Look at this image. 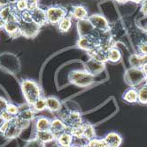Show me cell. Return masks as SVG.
Here are the masks:
<instances>
[{"instance_id":"12","label":"cell","mask_w":147,"mask_h":147,"mask_svg":"<svg viewBox=\"0 0 147 147\" xmlns=\"http://www.w3.org/2000/svg\"><path fill=\"white\" fill-rule=\"evenodd\" d=\"M19 107H20V113L17 117L30 122L36 119V115L37 113L33 109L32 106L28 105L27 102L22 105H19Z\"/></svg>"},{"instance_id":"9","label":"cell","mask_w":147,"mask_h":147,"mask_svg":"<svg viewBox=\"0 0 147 147\" xmlns=\"http://www.w3.org/2000/svg\"><path fill=\"white\" fill-rule=\"evenodd\" d=\"M20 12L15 8L14 5H4L1 13H0V18H1L5 22H13V20H20Z\"/></svg>"},{"instance_id":"1","label":"cell","mask_w":147,"mask_h":147,"mask_svg":"<svg viewBox=\"0 0 147 147\" xmlns=\"http://www.w3.org/2000/svg\"><path fill=\"white\" fill-rule=\"evenodd\" d=\"M20 89L23 94L25 101L33 106V104L41 97H43V92L40 85L36 82L31 79H25L20 82Z\"/></svg>"},{"instance_id":"42","label":"cell","mask_w":147,"mask_h":147,"mask_svg":"<svg viewBox=\"0 0 147 147\" xmlns=\"http://www.w3.org/2000/svg\"><path fill=\"white\" fill-rule=\"evenodd\" d=\"M0 5H9V2H8V0H0Z\"/></svg>"},{"instance_id":"23","label":"cell","mask_w":147,"mask_h":147,"mask_svg":"<svg viewBox=\"0 0 147 147\" xmlns=\"http://www.w3.org/2000/svg\"><path fill=\"white\" fill-rule=\"evenodd\" d=\"M59 30L61 33H67L71 29L72 26H73V19L72 17L67 14L66 15L64 18H63L60 22L57 24Z\"/></svg>"},{"instance_id":"25","label":"cell","mask_w":147,"mask_h":147,"mask_svg":"<svg viewBox=\"0 0 147 147\" xmlns=\"http://www.w3.org/2000/svg\"><path fill=\"white\" fill-rule=\"evenodd\" d=\"M122 59V54L121 51L115 46V47H113L111 48L109 51H108V62H111V63H119Z\"/></svg>"},{"instance_id":"3","label":"cell","mask_w":147,"mask_h":147,"mask_svg":"<svg viewBox=\"0 0 147 147\" xmlns=\"http://www.w3.org/2000/svg\"><path fill=\"white\" fill-rule=\"evenodd\" d=\"M146 76L142 68L129 67L125 71L124 81L129 87H138L144 82Z\"/></svg>"},{"instance_id":"26","label":"cell","mask_w":147,"mask_h":147,"mask_svg":"<svg viewBox=\"0 0 147 147\" xmlns=\"http://www.w3.org/2000/svg\"><path fill=\"white\" fill-rule=\"evenodd\" d=\"M60 146L61 147H70L73 144V140H74V136L73 135L67 130L64 134H62L57 138Z\"/></svg>"},{"instance_id":"2","label":"cell","mask_w":147,"mask_h":147,"mask_svg":"<svg viewBox=\"0 0 147 147\" xmlns=\"http://www.w3.org/2000/svg\"><path fill=\"white\" fill-rule=\"evenodd\" d=\"M67 79L71 84L80 88H86L95 82V76L90 75L86 70L81 69L72 70L68 74Z\"/></svg>"},{"instance_id":"37","label":"cell","mask_w":147,"mask_h":147,"mask_svg":"<svg viewBox=\"0 0 147 147\" xmlns=\"http://www.w3.org/2000/svg\"><path fill=\"white\" fill-rule=\"evenodd\" d=\"M44 147H61L58 139L57 138H53L52 140H50L46 143L44 144Z\"/></svg>"},{"instance_id":"34","label":"cell","mask_w":147,"mask_h":147,"mask_svg":"<svg viewBox=\"0 0 147 147\" xmlns=\"http://www.w3.org/2000/svg\"><path fill=\"white\" fill-rule=\"evenodd\" d=\"M138 53L141 55H147V41L142 40L138 45Z\"/></svg>"},{"instance_id":"5","label":"cell","mask_w":147,"mask_h":147,"mask_svg":"<svg viewBox=\"0 0 147 147\" xmlns=\"http://www.w3.org/2000/svg\"><path fill=\"white\" fill-rule=\"evenodd\" d=\"M76 46L79 49L83 50L87 52H90L93 50H95L96 48L99 47L98 32L97 31V33L94 35L79 36L76 42Z\"/></svg>"},{"instance_id":"10","label":"cell","mask_w":147,"mask_h":147,"mask_svg":"<svg viewBox=\"0 0 147 147\" xmlns=\"http://www.w3.org/2000/svg\"><path fill=\"white\" fill-rule=\"evenodd\" d=\"M106 69V63L97 61L93 59H88L84 64V70H86L90 75L97 76L102 74Z\"/></svg>"},{"instance_id":"22","label":"cell","mask_w":147,"mask_h":147,"mask_svg":"<svg viewBox=\"0 0 147 147\" xmlns=\"http://www.w3.org/2000/svg\"><path fill=\"white\" fill-rule=\"evenodd\" d=\"M51 120L45 116H39L36 119L35 131H45L50 130Z\"/></svg>"},{"instance_id":"6","label":"cell","mask_w":147,"mask_h":147,"mask_svg":"<svg viewBox=\"0 0 147 147\" xmlns=\"http://www.w3.org/2000/svg\"><path fill=\"white\" fill-rule=\"evenodd\" d=\"M48 24L57 25L60 20L67 15V10L61 5H51L46 10Z\"/></svg>"},{"instance_id":"41","label":"cell","mask_w":147,"mask_h":147,"mask_svg":"<svg viewBox=\"0 0 147 147\" xmlns=\"http://www.w3.org/2000/svg\"><path fill=\"white\" fill-rule=\"evenodd\" d=\"M5 22H4V20L0 18V29H4V27H5Z\"/></svg>"},{"instance_id":"27","label":"cell","mask_w":147,"mask_h":147,"mask_svg":"<svg viewBox=\"0 0 147 147\" xmlns=\"http://www.w3.org/2000/svg\"><path fill=\"white\" fill-rule=\"evenodd\" d=\"M35 138H36L38 141H40L41 143H46L50 140H52L53 138H55L53 135L51 134V132L50 130H45V131H35Z\"/></svg>"},{"instance_id":"32","label":"cell","mask_w":147,"mask_h":147,"mask_svg":"<svg viewBox=\"0 0 147 147\" xmlns=\"http://www.w3.org/2000/svg\"><path fill=\"white\" fill-rule=\"evenodd\" d=\"M5 111L10 115H12L13 117H17L20 113V107H19V106H17V105H15L13 103H8Z\"/></svg>"},{"instance_id":"4","label":"cell","mask_w":147,"mask_h":147,"mask_svg":"<svg viewBox=\"0 0 147 147\" xmlns=\"http://www.w3.org/2000/svg\"><path fill=\"white\" fill-rule=\"evenodd\" d=\"M59 118L64 121L68 129L78 127L83 122L82 114L77 110H66L60 113Z\"/></svg>"},{"instance_id":"46","label":"cell","mask_w":147,"mask_h":147,"mask_svg":"<svg viewBox=\"0 0 147 147\" xmlns=\"http://www.w3.org/2000/svg\"><path fill=\"white\" fill-rule=\"evenodd\" d=\"M144 32H145V34L147 35V26H145V27H144Z\"/></svg>"},{"instance_id":"14","label":"cell","mask_w":147,"mask_h":147,"mask_svg":"<svg viewBox=\"0 0 147 147\" xmlns=\"http://www.w3.org/2000/svg\"><path fill=\"white\" fill-rule=\"evenodd\" d=\"M30 14H31V19H32L33 22L36 23L37 25H39L40 27H43L45 24H48L46 11L45 9L38 6L33 10H31Z\"/></svg>"},{"instance_id":"45","label":"cell","mask_w":147,"mask_h":147,"mask_svg":"<svg viewBox=\"0 0 147 147\" xmlns=\"http://www.w3.org/2000/svg\"><path fill=\"white\" fill-rule=\"evenodd\" d=\"M70 147H81V146H77V145H74V144H72ZM84 147H89L88 145H86V146H84Z\"/></svg>"},{"instance_id":"39","label":"cell","mask_w":147,"mask_h":147,"mask_svg":"<svg viewBox=\"0 0 147 147\" xmlns=\"http://www.w3.org/2000/svg\"><path fill=\"white\" fill-rule=\"evenodd\" d=\"M141 68H142V70L144 71V75H145V76H146V78H147V64L143 65V67H142Z\"/></svg>"},{"instance_id":"35","label":"cell","mask_w":147,"mask_h":147,"mask_svg":"<svg viewBox=\"0 0 147 147\" xmlns=\"http://www.w3.org/2000/svg\"><path fill=\"white\" fill-rule=\"evenodd\" d=\"M23 147H44V144L33 138L32 139L28 140Z\"/></svg>"},{"instance_id":"38","label":"cell","mask_w":147,"mask_h":147,"mask_svg":"<svg viewBox=\"0 0 147 147\" xmlns=\"http://www.w3.org/2000/svg\"><path fill=\"white\" fill-rule=\"evenodd\" d=\"M141 13L144 15L147 16V0H144V1L141 3Z\"/></svg>"},{"instance_id":"43","label":"cell","mask_w":147,"mask_h":147,"mask_svg":"<svg viewBox=\"0 0 147 147\" xmlns=\"http://www.w3.org/2000/svg\"><path fill=\"white\" fill-rule=\"evenodd\" d=\"M144 0H129V2H133L135 4H141Z\"/></svg>"},{"instance_id":"40","label":"cell","mask_w":147,"mask_h":147,"mask_svg":"<svg viewBox=\"0 0 147 147\" xmlns=\"http://www.w3.org/2000/svg\"><path fill=\"white\" fill-rule=\"evenodd\" d=\"M115 1L119 4H126V3H129V0H115Z\"/></svg>"},{"instance_id":"21","label":"cell","mask_w":147,"mask_h":147,"mask_svg":"<svg viewBox=\"0 0 147 147\" xmlns=\"http://www.w3.org/2000/svg\"><path fill=\"white\" fill-rule=\"evenodd\" d=\"M46 106L47 109L51 113H57L61 110L62 103L56 97H46Z\"/></svg>"},{"instance_id":"17","label":"cell","mask_w":147,"mask_h":147,"mask_svg":"<svg viewBox=\"0 0 147 147\" xmlns=\"http://www.w3.org/2000/svg\"><path fill=\"white\" fill-rule=\"evenodd\" d=\"M69 15L72 17V19H75L78 22V20L88 19L89 13L85 6L79 5H75L72 7Z\"/></svg>"},{"instance_id":"15","label":"cell","mask_w":147,"mask_h":147,"mask_svg":"<svg viewBox=\"0 0 147 147\" xmlns=\"http://www.w3.org/2000/svg\"><path fill=\"white\" fill-rule=\"evenodd\" d=\"M77 31L79 36H88V35H94L97 33V31L94 29L90 22L88 20V19L78 20L77 22Z\"/></svg>"},{"instance_id":"13","label":"cell","mask_w":147,"mask_h":147,"mask_svg":"<svg viewBox=\"0 0 147 147\" xmlns=\"http://www.w3.org/2000/svg\"><path fill=\"white\" fill-rule=\"evenodd\" d=\"M22 131L23 129L19 126L15 117L12 121H9L8 127L3 135V138H5L7 139H14L18 138V136H20V135L22 134Z\"/></svg>"},{"instance_id":"44","label":"cell","mask_w":147,"mask_h":147,"mask_svg":"<svg viewBox=\"0 0 147 147\" xmlns=\"http://www.w3.org/2000/svg\"><path fill=\"white\" fill-rule=\"evenodd\" d=\"M143 57V63H144V64H147V55H142Z\"/></svg>"},{"instance_id":"19","label":"cell","mask_w":147,"mask_h":147,"mask_svg":"<svg viewBox=\"0 0 147 147\" xmlns=\"http://www.w3.org/2000/svg\"><path fill=\"white\" fill-rule=\"evenodd\" d=\"M89 57L97 61L107 63L108 62V51L105 50L101 47H98L90 52H87Z\"/></svg>"},{"instance_id":"29","label":"cell","mask_w":147,"mask_h":147,"mask_svg":"<svg viewBox=\"0 0 147 147\" xmlns=\"http://www.w3.org/2000/svg\"><path fill=\"white\" fill-rule=\"evenodd\" d=\"M33 109L38 113V112H42L45 109H47V106H46V98H45L44 96L41 97L40 98H38L32 106Z\"/></svg>"},{"instance_id":"36","label":"cell","mask_w":147,"mask_h":147,"mask_svg":"<svg viewBox=\"0 0 147 147\" xmlns=\"http://www.w3.org/2000/svg\"><path fill=\"white\" fill-rule=\"evenodd\" d=\"M8 103L9 102H8V100L6 98H5L4 97L0 96V114H1L3 112L5 111Z\"/></svg>"},{"instance_id":"31","label":"cell","mask_w":147,"mask_h":147,"mask_svg":"<svg viewBox=\"0 0 147 147\" xmlns=\"http://www.w3.org/2000/svg\"><path fill=\"white\" fill-rule=\"evenodd\" d=\"M89 147H107V144L105 141L104 138H92L91 140L89 141L88 143Z\"/></svg>"},{"instance_id":"47","label":"cell","mask_w":147,"mask_h":147,"mask_svg":"<svg viewBox=\"0 0 147 147\" xmlns=\"http://www.w3.org/2000/svg\"><path fill=\"white\" fill-rule=\"evenodd\" d=\"M3 7H4V5H0V13H1V11H2V9H3Z\"/></svg>"},{"instance_id":"48","label":"cell","mask_w":147,"mask_h":147,"mask_svg":"<svg viewBox=\"0 0 147 147\" xmlns=\"http://www.w3.org/2000/svg\"><path fill=\"white\" fill-rule=\"evenodd\" d=\"M107 147H109V146H107Z\"/></svg>"},{"instance_id":"11","label":"cell","mask_w":147,"mask_h":147,"mask_svg":"<svg viewBox=\"0 0 147 147\" xmlns=\"http://www.w3.org/2000/svg\"><path fill=\"white\" fill-rule=\"evenodd\" d=\"M68 130L67 125L64 123L59 117H55L51 120V126H50V131L53 135L55 138H58L59 136L64 134Z\"/></svg>"},{"instance_id":"7","label":"cell","mask_w":147,"mask_h":147,"mask_svg":"<svg viewBox=\"0 0 147 147\" xmlns=\"http://www.w3.org/2000/svg\"><path fill=\"white\" fill-rule=\"evenodd\" d=\"M20 34L25 38L33 39L40 32L41 27L35 23L33 20H19Z\"/></svg>"},{"instance_id":"20","label":"cell","mask_w":147,"mask_h":147,"mask_svg":"<svg viewBox=\"0 0 147 147\" xmlns=\"http://www.w3.org/2000/svg\"><path fill=\"white\" fill-rule=\"evenodd\" d=\"M122 99L129 104L138 103V91L135 87H129L127 89L122 95Z\"/></svg>"},{"instance_id":"16","label":"cell","mask_w":147,"mask_h":147,"mask_svg":"<svg viewBox=\"0 0 147 147\" xmlns=\"http://www.w3.org/2000/svg\"><path fill=\"white\" fill-rule=\"evenodd\" d=\"M4 30L7 33V35L11 38H17L22 36L20 29V23L18 20H13V22H5Z\"/></svg>"},{"instance_id":"24","label":"cell","mask_w":147,"mask_h":147,"mask_svg":"<svg viewBox=\"0 0 147 147\" xmlns=\"http://www.w3.org/2000/svg\"><path fill=\"white\" fill-rule=\"evenodd\" d=\"M83 138L88 141L96 138V130L94 126L90 122H83Z\"/></svg>"},{"instance_id":"33","label":"cell","mask_w":147,"mask_h":147,"mask_svg":"<svg viewBox=\"0 0 147 147\" xmlns=\"http://www.w3.org/2000/svg\"><path fill=\"white\" fill-rule=\"evenodd\" d=\"M15 8L18 10V12L22 13L26 10H28V0H18V1L14 4Z\"/></svg>"},{"instance_id":"28","label":"cell","mask_w":147,"mask_h":147,"mask_svg":"<svg viewBox=\"0 0 147 147\" xmlns=\"http://www.w3.org/2000/svg\"><path fill=\"white\" fill-rule=\"evenodd\" d=\"M129 62L131 67H138L141 68L144 65L143 57L139 53H132L129 57Z\"/></svg>"},{"instance_id":"18","label":"cell","mask_w":147,"mask_h":147,"mask_svg":"<svg viewBox=\"0 0 147 147\" xmlns=\"http://www.w3.org/2000/svg\"><path fill=\"white\" fill-rule=\"evenodd\" d=\"M104 139L109 147H120L123 141L122 136L118 132L115 131H112L107 134L105 136Z\"/></svg>"},{"instance_id":"8","label":"cell","mask_w":147,"mask_h":147,"mask_svg":"<svg viewBox=\"0 0 147 147\" xmlns=\"http://www.w3.org/2000/svg\"><path fill=\"white\" fill-rule=\"evenodd\" d=\"M88 20L90 22L92 27L98 32H107L110 30V24L107 18L102 14L95 13L88 17Z\"/></svg>"},{"instance_id":"30","label":"cell","mask_w":147,"mask_h":147,"mask_svg":"<svg viewBox=\"0 0 147 147\" xmlns=\"http://www.w3.org/2000/svg\"><path fill=\"white\" fill-rule=\"evenodd\" d=\"M138 103L142 105H147V85L143 83V85L138 89Z\"/></svg>"}]
</instances>
